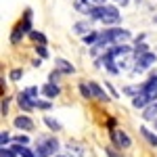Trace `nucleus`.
Returning <instances> with one entry per match:
<instances>
[{"label":"nucleus","instance_id":"nucleus-1","mask_svg":"<svg viewBox=\"0 0 157 157\" xmlns=\"http://www.w3.org/2000/svg\"><path fill=\"white\" fill-rule=\"evenodd\" d=\"M101 40H105L107 44H121V42L130 40V32L121 29V27H109L105 32H101Z\"/></svg>","mask_w":157,"mask_h":157},{"label":"nucleus","instance_id":"nucleus-2","mask_svg":"<svg viewBox=\"0 0 157 157\" xmlns=\"http://www.w3.org/2000/svg\"><path fill=\"white\" fill-rule=\"evenodd\" d=\"M34 151H36V157H52V155H57V151H59V140H57L55 136L42 138L36 145Z\"/></svg>","mask_w":157,"mask_h":157},{"label":"nucleus","instance_id":"nucleus-3","mask_svg":"<svg viewBox=\"0 0 157 157\" xmlns=\"http://www.w3.org/2000/svg\"><path fill=\"white\" fill-rule=\"evenodd\" d=\"M153 103H157V90H140L132 101V105L136 109H147Z\"/></svg>","mask_w":157,"mask_h":157},{"label":"nucleus","instance_id":"nucleus-4","mask_svg":"<svg viewBox=\"0 0 157 157\" xmlns=\"http://www.w3.org/2000/svg\"><path fill=\"white\" fill-rule=\"evenodd\" d=\"M101 21L109 27H117V23H121V15L117 11V6H109V4H103V17Z\"/></svg>","mask_w":157,"mask_h":157},{"label":"nucleus","instance_id":"nucleus-5","mask_svg":"<svg viewBox=\"0 0 157 157\" xmlns=\"http://www.w3.org/2000/svg\"><path fill=\"white\" fill-rule=\"evenodd\" d=\"M111 140H113V147H117V149H128L132 145L130 136L124 130H111Z\"/></svg>","mask_w":157,"mask_h":157},{"label":"nucleus","instance_id":"nucleus-6","mask_svg":"<svg viewBox=\"0 0 157 157\" xmlns=\"http://www.w3.org/2000/svg\"><path fill=\"white\" fill-rule=\"evenodd\" d=\"M157 61V57L153 55V52H145V55H140V57H136V65H134V71H143V69H147V67H151L153 63Z\"/></svg>","mask_w":157,"mask_h":157},{"label":"nucleus","instance_id":"nucleus-7","mask_svg":"<svg viewBox=\"0 0 157 157\" xmlns=\"http://www.w3.org/2000/svg\"><path fill=\"white\" fill-rule=\"evenodd\" d=\"M17 103H19V107L23 109V111H32V109H36V101L29 98L25 92H21V94L17 97Z\"/></svg>","mask_w":157,"mask_h":157},{"label":"nucleus","instance_id":"nucleus-8","mask_svg":"<svg viewBox=\"0 0 157 157\" xmlns=\"http://www.w3.org/2000/svg\"><path fill=\"white\" fill-rule=\"evenodd\" d=\"M15 126H17L19 130H25V132L34 130V121L29 120L27 115H19V117H15Z\"/></svg>","mask_w":157,"mask_h":157},{"label":"nucleus","instance_id":"nucleus-9","mask_svg":"<svg viewBox=\"0 0 157 157\" xmlns=\"http://www.w3.org/2000/svg\"><path fill=\"white\" fill-rule=\"evenodd\" d=\"M59 92H61V88L57 84H52V82H48V84H44L42 86V94L46 98H55V97H59Z\"/></svg>","mask_w":157,"mask_h":157},{"label":"nucleus","instance_id":"nucleus-10","mask_svg":"<svg viewBox=\"0 0 157 157\" xmlns=\"http://www.w3.org/2000/svg\"><path fill=\"white\" fill-rule=\"evenodd\" d=\"M55 67H57V69H59L61 73H73L75 71V67H73L71 63H69V61H65V59H55Z\"/></svg>","mask_w":157,"mask_h":157},{"label":"nucleus","instance_id":"nucleus-11","mask_svg":"<svg viewBox=\"0 0 157 157\" xmlns=\"http://www.w3.org/2000/svg\"><path fill=\"white\" fill-rule=\"evenodd\" d=\"M88 86H90V92H92V97H94V98H98V101H109L107 94H105V90H103L97 82H88Z\"/></svg>","mask_w":157,"mask_h":157},{"label":"nucleus","instance_id":"nucleus-12","mask_svg":"<svg viewBox=\"0 0 157 157\" xmlns=\"http://www.w3.org/2000/svg\"><path fill=\"white\" fill-rule=\"evenodd\" d=\"M13 151L17 153V155H21V157H36V151H32V149H27V145H15L11 147Z\"/></svg>","mask_w":157,"mask_h":157},{"label":"nucleus","instance_id":"nucleus-13","mask_svg":"<svg viewBox=\"0 0 157 157\" xmlns=\"http://www.w3.org/2000/svg\"><path fill=\"white\" fill-rule=\"evenodd\" d=\"M130 50H132V48H130L128 44H115L113 48H109V52H111V55L117 59V57H121V55H128Z\"/></svg>","mask_w":157,"mask_h":157},{"label":"nucleus","instance_id":"nucleus-14","mask_svg":"<svg viewBox=\"0 0 157 157\" xmlns=\"http://www.w3.org/2000/svg\"><path fill=\"white\" fill-rule=\"evenodd\" d=\"M82 40H84V44H90V46H94L98 40H101V32H88V34H86Z\"/></svg>","mask_w":157,"mask_h":157},{"label":"nucleus","instance_id":"nucleus-15","mask_svg":"<svg viewBox=\"0 0 157 157\" xmlns=\"http://www.w3.org/2000/svg\"><path fill=\"white\" fill-rule=\"evenodd\" d=\"M140 134H143V136H145L147 140H149V145L157 147V134H153V132H151V130H149V128H145V126L140 128Z\"/></svg>","mask_w":157,"mask_h":157},{"label":"nucleus","instance_id":"nucleus-16","mask_svg":"<svg viewBox=\"0 0 157 157\" xmlns=\"http://www.w3.org/2000/svg\"><path fill=\"white\" fill-rule=\"evenodd\" d=\"M145 120H155L157 117V103H153V105H149V107L145 109Z\"/></svg>","mask_w":157,"mask_h":157},{"label":"nucleus","instance_id":"nucleus-17","mask_svg":"<svg viewBox=\"0 0 157 157\" xmlns=\"http://www.w3.org/2000/svg\"><path fill=\"white\" fill-rule=\"evenodd\" d=\"M73 32H75V34H88V32H90V23H75L73 25Z\"/></svg>","mask_w":157,"mask_h":157},{"label":"nucleus","instance_id":"nucleus-18","mask_svg":"<svg viewBox=\"0 0 157 157\" xmlns=\"http://www.w3.org/2000/svg\"><path fill=\"white\" fill-rule=\"evenodd\" d=\"M29 38H32L36 44H46V36L40 34V32H29Z\"/></svg>","mask_w":157,"mask_h":157},{"label":"nucleus","instance_id":"nucleus-19","mask_svg":"<svg viewBox=\"0 0 157 157\" xmlns=\"http://www.w3.org/2000/svg\"><path fill=\"white\" fill-rule=\"evenodd\" d=\"M44 124L48 126L52 132H59V130H61V124H59L57 120H52V117H44Z\"/></svg>","mask_w":157,"mask_h":157},{"label":"nucleus","instance_id":"nucleus-20","mask_svg":"<svg viewBox=\"0 0 157 157\" xmlns=\"http://www.w3.org/2000/svg\"><path fill=\"white\" fill-rule=\"evenodd\" d=\"M145 52H149V46H147L145 42H136V46H134V55L140 57V55H145Z\"/></svg>","mask_w":157,"mask_h":157},{"label":"nucleus","instance_id":"nucleus-21","mask_svg":"<svg viewBox=\"0 0 157 157\" xmlns=\"http://www.w3.org/2000/svg\"><path fill=\"white\" fill-rule=\"evenodd\" d=\"M23 29H21V27H17V29H15V32H13V36H11V42L13 44H17V42H19V38H23Z\"/></svg>","mask_w":157,"mask_h":157},{"label":"nucleus","instance_id":"nucleus-22","mask_svg":"<svg viewBox=\"0 0 157 157\" xmlns=\"http://www.w3.org/2000/svg\"><path fill=\"white\" fill-rule=\"evenodd\" d=\"M105 153H107V157H124L120 151H117V147H107Z\"/></svg>","mask_w":157,"mask_h":157},{"label":"nucleus","instance_id":"nucleus-23","mask_svg":"<svg viewBox=\"0 0 157 157\" xmlns=\"http://www.w3.org/2000/svg\"><path fill=\"white\" fill-rule=\"evenodd\" d=\"M80 92H82V97H84V98H90V97H92V92H90V86H86L84 82L80 84Z\"/></svg>","mask_w":157,"mask_h":157},{"label":"nucleus","instance_id":"nucleus-24","mask_svg":"<svg viewBox=\"0 0 157 157\" xmlns=\"http://www.w3.org/2000/svg\"><path fill=\"white\" fill-rule=\"evenodd\" d=\"M36 109L48 111V109H50V101H38V98H36Z\"/></svg>","mask_w":157,"mask_h":157},{"label":"nucleus","instance_id":"nucleus-25","mask_svg":"<svg viewBox=\"0 0 157 157\" xmlns=\"http://www.w3.org/2000/svg\"><path fill=\"white\" fill-rule=\"evenodd\" d=\"M23 92H25V94H27L29 98H34V101L38 98V88H36V86H32V88H25Z\"/></svg>","mask_w":157,"mask_h":157},{"label":"nucleus","instance_id":"nucleus-26","mask_svg":"<svg viewBox=\"0 0 157 157\" xmlns=\"http://www.w3.org/2000/svg\"><path fill=\"white\" fill-rule=\"evenodd\" d=\"M0 157H17V153H15L13 149H6V147H2V149H0Z\"/></svg>","mask_w":157,"mask_h":157},{"label":"nucleus","instance_id":"nucleus-27","mask_svg":"<svg viewBox=\"0 0 157 157\" xmlns=\"http://www.w3.org/2000/svg\"><path fill=\"white\" fill-rule=\"evenodd\" d=\"M9 143H11V134H9L6 130H4V132L0 134V145H2V147H6Z\"/></svg>","mask_w":157,"mask_h":157},{"label":"nucleus","instance_id":"nucleus-28","mask_svg":"<svg viewBox=\"0 0 157 157\" xmlns=\"http://www.w3.org/2000/svg\"><path fill=\"white\" fill-rule=\"evenodd\" d=\"M36 52L42 57V59H46V57H48V50H46V46H44V44H38V46H36Z\"/></svg>","mask_w":157,"mask_h":157},{"label":"nucleus","instance_id":"nucleus-29","mask_svg":"<svg viewBox=\"0 0 157 157\" xmlns=\"http://www.w3.org/2000/svg\"><path fill=\"white\" fill-rule=\"evenodd\" d=\"M21 78H23V71H21V69H13L11 71V80L13 82H17V80H21Z\"/></svg>","mask_w":157,"mask_h":157},{"label":"nucleus","instance_id":"nucleus-30","mask_svg":"<svg viewBox=\"0 0 157 157\" xmlns=\"http://www.w3.org/2000/svg\"><path fill=\"white\" fill-rule=\"evenodd\" d=\"M13 140H15V143H17V145H27V143H29V138H27V136H21V134H19V136H15V138H13Z\"/></svg>","mask_w":157,"mask_h":157},{"label":"nucleus","instance_id":"nucleus-31","mask_svg":"<svg viewBox=\"0 0 157 157\" xmlns=\"http://www.w3.org/2000/svg\"><path fill=\"white\" fill-rule=\"evenodd\" d=\"M59 78H61V71H59V69H55V71L50 73L48 82H52V84H57V82H59Z\"/></svg>","mask_w":157,"mask_h":157},{"label":"nucleus","instance_id":"nucleus-32","mask_svg":"<svg viewBox=\"0 0 157 157\" xmlns=\"http://www.w3.org/2000/svg\"><path fill=\"white\" fill-rule=\"evenodd\" d=\"M0 111H2V115H6V113H9V101H6V98L2 101V109H0Z\"/></svg>","mask_w":157,"mask_h":157},{"label":"nucleus","instance_id":"nucleus-33","mask_svg":"<svg viewBox=\"0 0 157 157\" xmlns=\"http://www.w3.org/2000/svg\"><path fill=\"white\" fill-rule=\"evenodd\" d=\"M94 2H97V4H105V0H94Z\"/></svg>","mask_w":157,"mask_h":157},{"label":"nucleus","instance_id":"nucleus-34","mask_svg":"<svg viewBox=\"0 0 157 157\" xmlns=\"http://www.w3.org/2000/svg\"><path fill=\"white\" fill-rule=\"evenodd\" d=\"M52 157H69V155H52Z\"/></svg>","mask_w":157,"mask_h":157},{"label":"nucleus","instance_id":"nucleus-35","mask_svg":"<svg viewBox=\"0 0 157 157\" xmlns=\"http://www.w3.org/2000/svg\"><path fill=\"white\" fill-rule=\"evenodd\" d=\"M117 2H121V4H126V0H117Z\"/></svg>","mask_w":157,"mask_h":157},{"label":"nucleus","instance_id":"nucleus-36","mask_svg":"<svg viewBox=\"0 0 157 157\" xmlns=\"http://www.w3.org/2000/svg\"><path fill=\"white\" fill-rule=\"evenodd\" d=\"M80 2H88V0H80Z\"/></svg>","mask_w":157,"mask_h":157},{"label":"nucleus","instance_id":"nucleus-37","mask_svg":"<svg viewBox=\"0 0 157 157\" xmlns=\"http://www.w3.org/2000/svg\"><path fill=\"white\" fill-rule=\"evenodd\" d=\"M155 21H157V17H155Z\"/></svg>","mask_w":157,"mask_h":157}]
</instances>
